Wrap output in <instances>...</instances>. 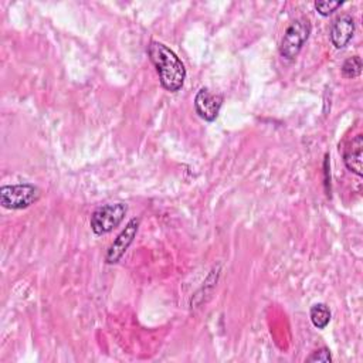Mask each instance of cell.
Instances as JSON below:
<instances>
[{"mask_svg":"<svg viewBox=\"0 0 363 363\" xmlns=\"http://www.w3.org/2000/svg\"><path fill=\"white\" fill-rule=\"evenodd\" d=\"M306 362H332L330 350L328 347H320L312 352V354L306 357Z\"/></svg>","mask_w":363,"mask_h":363,"instance_id":"7c38bea8","label":"cell"},{"mask_svg":"<svg viewBox=\"0 0 363 363\" xmlns=\"http://www.w3.org/2000/svg\"><path fill=\"white\" fill-rule=\"evenodd\" d=\"M126 211H128V207L123 203L104 204V206L95 208L94 213L91 214V220H89L91 230L96 235H102V234L112 231L115 227H118L121 224Z\"/></svg>","mask_w":363,"mask_h":363,"instance_id":"277c9868","label":"cell"},{"mask_svg":"<svg viewBox=\"0 0 363 363\" xmlns=\"http://www.w3.org/2000/svg\"><path fill=\"white\" fill-rule=\"evenodd\" d=\"M311 322L318 329H325L330 322V309L326 303L318 302L311 306L309 309Z\"/></svg>","mask_w":363,"mask_h":363,"instance_id":"9c48e42d","label":"cell"},{"mask_svg":"<svg viewBox=\"0 0 363 363\" xmlns=\"http://www.w3.org/2000/svg\"><path fill=\"white\" fill-rule=\"evenodd\" d=\"M311 34V23L308 18H296L289 24V27L285 30L284 37L279 44V52L281 55L292 61L296 58L299 51L302 50L303 44L309 38Z\"/></svg>","mask_w":363,"mask_h":363,"instance_id":"3957f363","label":"cell"},{"mask_svg":"<svg viewBox=\"0 0 363 363\" xmlns=\"http://www.w3.org/2000/svg\"><path fill=\"white\" fill-rule=\"evenodd\" d=\"M221 105L223 95L211 92L208 88H200L194 96V109L197 115L207 122L217 119Z\"/></svg>","mask_w":363,"mask_h":363,"instance_id":"8992f818","label":"cell"},{"mask_svg":"<svg viewBox=\"0 0 363 363\" xmlns=\"http://www.w3.org/2000/svg\"><path fill=\"white\" fill-rule=\"evenodd\" d=\"M343 162H345V166L352 173L362 177L363 174V136L362 135H356L346 145L343 150Z\"/></svg>","mask_w":363,"mask_h":363,"instance_id":"ba28073f","label":"cell"},{"mask_svg":"<svg viewBox=\"0 0 363 363\" xmlns=\"http://www.w3.org/2000/svg\"><path fill=\"white\" fill-rule=\"evenodd\" d=\"M354 20L350 14L339 16L330 27V41L335 48H343L353 37Z\"/></svg>","mask_w":363,"mask_h":363,"instance_id":"52a82bcc","label":"cell"},{"mask_svg":"<svg viewBox=\"0 0 363 363\" xmlns=\"http://www.w3.org/2000/svg\"><path fill=\"white\" fill-rule=\"evenodd\" d=\"M139 224H140V220L138 217H133L132 220H129L126 227L118 234V237L109 245L105 255L106 264H116L123 257V254L126 252V250L133 242V238L138 234Z\"/></svg>","mask_w":363,"mask_h":363,"instance_id":"5b68a950","label":"cell"},{"mask_svg":"<svg viewBox=\"0 0 363 363\" xmlns=\"http://www.w3.org/2000/svg\"><path fill=\"white\" fill-rule=\"evenodd\" d=\"M41 191L31 183L7 184L0 187V204L9 210H23L38 201Z\"/></svg>","mask_w":363,"mask_h":363,"instance_id":"7a4b0ae2","label":"cell"},{"mask_svg":"<svg viewBox=\"0 0 363 363\" xmlns=\"http://www.w3.org/2000/svg\"><path fill=\"white\" fill-rule=\"evenodd\" d=\"M343 1H315V9L320 16H329L332 14L337 7L342 6Z\"/></svg>","mask_w":363,"mask_h":363,"instance_id":"8fae6325","label":"cell"},{"mask_svg":"<svg viewBox=\"0 0 363 363\" xmlns=\"http://www.w3.org/2000/svg\"><path fill=\"white\" fill-rule=\"evenodd\" d=\"M362 58L359 55L354 57H349L340 67V72L345 78H356L362 74Z\"/></svg>","mask_w":363,"mask_h":363,"instance_id":"30bf717a","label":"cell"},{"mask_svg":"<svg viewBox=\"0 0 363 363\" xmlns=\"http://www.w3.org/2000/svg\"><path fill=\"white\" fill-rule=\"evenodd\" d=\"M147 54L159 74L162 86L169 92H177L182 89L186 79V68L174 51L163 43L152 41L147 48Z\"/></svg>","mask_w":363,"mask_h":363,"instance_id":"6da1fadb","label":"cell"}]
</instances>
